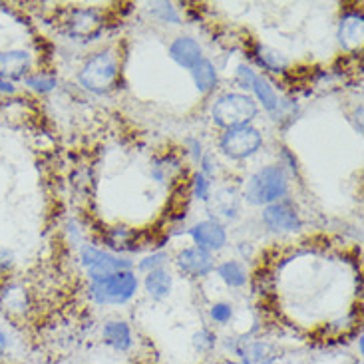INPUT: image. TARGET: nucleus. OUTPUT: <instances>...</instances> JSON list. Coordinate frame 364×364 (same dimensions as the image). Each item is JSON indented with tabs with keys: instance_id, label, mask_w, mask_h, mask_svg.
<instances>
[{
	"instance_id": "nucleus-17",
	"label": "nucleus",
	"mask_w": 364,
	"mask_h": 364,
	"mask_svg": "<svg viewBox=\"0 0 364 364\" xmlns=\"http://www.w3.org/2000/svg\"><path fill=\"white\" fill-rule=\"evenodd\" d=\"M171 283H173V281H171V275H169L164 267H159V269L149 271L148 277H146V291H148V295L151 296V299L161 301V299H166V296L169 295Z\"/></svg>"
},
{
	"instance_id": "nucleus-30",
	"label": "nucleus",
	"mask_w": 364,
	"mask_h": 364,
	"mask_svg": "<svg viewBox=\"0 0 364 364\" xmlns=\"http://www.w3.org/2000/svg\"><path fill=\"white\" fill-rule=\"evenodd\" d=\"M9 345H10V343H9V335H6V333H4V331L0 328V360H2L4 356H6Z\"/></svg>"
},
{
	"instance_id": "nucleus-26",
	"label": "nucleus",
	"mask_w": 364,
	"mask_h": 364,
	"mask_svg": "<svg viewBox=\"0 0 364 364\" xmlns=\"http://www.w3.org/2000/svg\"><path fill=\"white\" fill-rule=\"evenodd\" d=\"M193 191H196V197H199V199L209 197V181H207L205 173H197L196 181H193Z\"/></svg>"
},
{
	"instance_id": "nucleus-2",
	"label": "nucleus",
	"mask_w": 364,
	"mask_h": 364,
	"mask_svg": "<svg viewBox=\"0 0 364 364\" xmlns=\"http://www.w3.org/2000/svg\"><path fill=\"white\" fill-rule=\"evenodd\" d=\"M257 112L259 108H257L255 100L249 98L247 94L229 92V94H223L221 98H217L211 108V118L217 126L231 129L239 128V126H249V122L255 118Z\"/></svg>"
},
{
	"instance_id": "nucleus-25",
	"label": "nucleus",
	"mask_w": 364,
	"mask_h": 364,
	"mask_svg": "<svg viewBox=\"0 0 364 364\" xmlns=\"http://www.w3.org/2000/svg\"><path fill=\"white\" fill-rule=\"evenodd\" d=\"M168 261V255L166 253H154V255H149L148 259H144L139 267L144 269V271H154V269H159V267H164V263Z\"/></svg>"
},
{
	"instance_id": "nucleus-8",
	"label": "nucleus",
	"mask_w": 364,
	"mask_h": 364,
	"mask_svg": "<svg viewBox=\"0 0 364 364\" xmlns=\"http://www.w3.org/2000/svg\"><path fill=\"white\" fill-rule=\"evenodd\" d=\"M28 291L20 283L14 281H6L0 285V309L10 316H24L30 311Z\"/></svg>"
},
{
	"instance_id": "nucleus-22",
	"label": "nucleus",
	"mask_w": 364,
	"mask_h": 364,
	"mask_svg": "<svg viewBox=\"0 0 364 364\" xmlns=\"http://www.w3.org/2000/svg\"><path fill=\"white\" fill-rule=\"evenodd\" d=\"M257 58L259 62L265 66V68L273 70V72H281V70L287 68V58L281 54V52H277L273 48H267V46H259L257 48Z\"/></svg>"
},
{
	"instance_id": "nucleus-9",
	"label": "nucleus",
	"mask_w": 364,
	"mask_h": 364,
	"mask_svg": "<svg viewBox=\"0 0 364 364\" xmlns=\"http://www.w3.org/2000/svg\"><path fill=\"white\" fill-rule=\"evenodd\" d=\"M189 235L196 245L203 251H219L227 243V233L217 221H201L189 229Z\"/></svg>"
},
{
	"instance_id": "nucleus-24",
	"label": "nucleus",
	"mask_w": 364,
	"mask_h": 364,
	"mask_svg": "<svg viewBox=\"0 0 364 364\" xmlns=\"http://www.w3.org/2000/svg\"><path fill=\"white\" fill-rule=\"evenodd\" d=\"M209 315H211V318L215 321L217 325H227L231 321V316H233V306L227 305V303H215V305L211 306Z\"/></svg>"
},
{
	"instance_id": "nucleus-14",
	"label": "nucleus",
	"mask_w": 364,
	"mask_h": 364,
	"mask_svg": "<svg viewBox=\"0 0 364 364\" xmlns=\"http://www.w3.org/2000/svg\"><path fill=\"white\" fill-rule=\"evenodd\" d=\"M363 14L360 12H348L341 18L338 24V42L346 50H355L363 44Z\"/></svg>"
},
{
	"instance_id": "nucleus-1",
	"label": "nucleus",
	"mask_w": 364,
	"mask_h": 364,
	"mask_svg": "<svg viewBox=\"0 0 364 364\" xmlns=\"http://www.w3.org/2000/svg\"><path fill=\"white\" fill-rule=\"evenodd\" d=\"M287 176L281 166H267L259 169L253 178L249 179L245 189V199L251 205L267 207L281 201L287 196Z\"/></svg>"
},
{
	"instance_id": "nucleus-10",
	"label": "nucleus",
	"mask_w": 364,
	"mask_h": 364,
	"mask_svg": "<svg viewBox=\"0 0 364 364\" xmlns=\"http://www.w3.org/2000/svg\"><path fill=\"white\" fill-rule=\"evenodd\" d=\"M178 267L187 275L205 277L215 269V263L209 251H203L199 247H189L178 255Z\"/></svg>"
},
{
	"instance_id": "nucleus-23",
	"label": "nucleus",
	"mask_w": 364,
	"mask_h": 364,
	"mask_svg": "<svg viewBox=\"0 0 364 364\" xmlns=\"http://www.w3.org/2000/svg\"><path fill=\"white\" fill-rule=\"evenodd\" d=\"M193 348L196 350H199V353H209V350H213L215 348V343L217 338L215 335L211 333V331H207V328H201L199 333H196L193 335Z\"/></svg>"
},
{
	"instance_id": "nucleus-15",
	"label": "nucleus",
	"mask_w": 364,
	"mask_h": 364,
	"mask_svg": "<svg viewBox=\"0 0 364 364\" xmlns=\"http://www.w3.org/2000/svg\"><path fill=\"white\" fill-rule=\"evenodd\" d=\"M102 338L108 346H112L118 353H126L134 345L132 328L126 321H109L102 328Z\"/></svg>"
},
{
	"instance_id": "nucleus-32",
	"label": "nucleus",
	"mask_w": 364,
	"mask_h": 364,
	"mask_svg": "<svg viewBox=\"0 0 364 364\" xmlns=\"http://www.w3.org/2000/svg\"><path fill=\"white\" fill-rule=\"evenodd\" d=\"M215 364H241V363H235V360H219Z\"/></svg>"
},
{
	"instance_id": "nucleus-31",
	"label": "nucleus",
	"mask_w": 364,
	"mask_h": 364,
	"mask_svg": "<svg viewBox=\"0 0 364 364\" xmlns=\"http://www.w3.org/2000/svg\"><path fill=\"white\" fill-rule=\"evenodd\" d=\"M14 86H12V82H6V80L0 78V94H14Z\"/></svg>"
},
{
	"instance_id": "nucleus-11",
	"label": "nucleus",
	"mask_w": 364,
	"mask_h": 364,
	"mask_svg": "<svg viewBox=\"0 0 364 364\" xmlns=\"http://www.w3.org/2000/svg\"><path fill=\"white\" fill-rule=\"evenodd\" d=\"M30 54L26 50H4L0 52V78L12 82V80H24L28 76Z\"/></svg>"
},
{
	"instance_id": "nucleus-5",
	"label": "nucleus",
	"mask_w": 364,
	"mask_h": 364,
	"mask_svg": "<svg viewBox=\"0 0 364 364\" xmlns=\"http://www.w3.org/2000/svg\"><path fill=\"white\" fill-rule=\"evenodd\" d=\"M261 144H263V136L253 126H239V128L227 129L219 141L223 154L227 158L233 159H245L253 156L259 151Z\"/></svg>"
},
{
	"instance_id": "nucleus-6",
	"label": "nucleus",
	"mask_w": 364,
	"mask_h": 364,
	"mask_svg": "<svg viewBox=\"0 0 364 364\" xmlns=\"http://www.w3.org/2000/svg\"><path fill=\"white\" fill-rule=\"evenodd\" d=\"M82 263L88 269L92 281H100V279H106V277L116 275L122 271H132V263L128 259H122L114 253L90 245L82 249Z\"/></svg>"
},
{
	"instance_id": "nucleus-7",
	"label": "nucleus",
	"mask_w": 364,
	"mask_h": 364,
	"mask_svg": "<svg viewBox=\"0 0 364 364\" xmlns=\"http://www.w3.org/2000/svg\"><path fill=\"white\" fill-rule=\"evenodd\" d=\"M263 223H265L271 231H296L301 229V217L296 213V209L289 201H277L271 203L263 209Z\"/></svg>"
},
{
	"instance_id": "nucleus-19",
	"label": "nucleus",
	"mask_w": 364,
	"mask_h": 364,
	"mask_svg": "<svg viewBox=\"0 0 364 364\" xmlns=\"http://www.w3.org/2000/svg\"><path fill=\"white\" fill-rule=\"evenodd\" d=\"M251 88H253L257 100L263 104V108L267 112H277L279 109V96H277L275 88L271 86V82L265 76H257Z\"/></svg>"
},
{
	"instance_id": "nucleus-27",
	"label": "nucleus",
	"mask_w": 364,
	"mask_h": 364,
	"mask_svg": "<svg viewBox=\"0 0 364 364\" xmlns=\"http://www.w3.org/2000/svg\"><path fill=\"white\" fill-rule=\"evenodd\" d=\"M237 78H239V82H241V86H243V88H251V86H253V82H255L257 74L253 72V70L249 68V66H239V70H237Z\"/></svg>"
},
{
	"instance_id": "nucleus-4",
	"label": "nucleus",
	"mask_w": 364,
	"mask_h": 364,
	"mask_svg": "<svg viewBox=\"0 0 364 364\" xmlns=\"http://www.w3.org/2000/svg\"><path fill=\"white\" fill-rule=\"evenodd\" d=\"M138 291V277L132 271H122L116 275L92 281L90 295L98 305H124Z\"/></svg>"
},
{
	"instance_id": "nucleus-3",
	"label": "nucleus",
	"mask_w": 364,
	"mask_h": 364,
	"mask_svg": "<svg viewBox=\"0 0 364 364\" xmlns=\"http://www.w3.org/2000/svg\"><path fill=\"white\" fill-rule=\"evenodd\" d=\"M119 74V64L116 54L112 50H104L94 54L92 58L82 66L78 74L80 84L94 94H104L108 92Z\"/></svg>"
},
{
	"instance_id": "nucleus-20",
	"label": "nucleus",
	"mask_w": 364,
	"mask_h": 364,
	"mask_svg": "<svg viewBox=\"0 0 364 364\" xmlns=\"http://www.w3.org/2000/svg\"><path fill=\"white\" fill-rule=\"evenodd\" d=\"M217 275L221 277V281L229 287H243L247 283L245 267L237 261H225L217 267Z\"/></svg>"
},
{
	"instance_id": "nucleus-13",
	"label": "nucleus",
	"mask_w": 364,
	"mask_h": 364,
	"mask_svg": "<svg viewBox=\"0 0 364 364\" xmlns=\"http://www.w3.org/2000/svg\"><path fill=\"white\" fill-rule=\"evenodd\" d=\"M241 364H275L281 358V350L267 341H251L237 350Z\"/></svg>"
},
{
	"instance_id": "nucleus-16",
	"label": "nucleus",
	"mask_w": 364,
	"mask_h": 364,
	"mask_svg": "<svg viewBox=\"0 0 364 364\" xmlns=\"http://www.w3.org/2000/svg\"><path fill=\"white\" fill-rule=\"evenodd\" d=\"M102 18L98 16L96 10H74L72 18L68 22L70 34L78 36V38H92L100 32Z\"/></svg>"
},
{
	"instance_id": "nucleus-12",
	"label": "nucleus",
	"mask_w": 364,
	"mask_h": 364,
	"mask_svg": "<svg viewBox=\"0 0 364 364\" xmlns=\"http://www.w3.org/2000/svg\"><path fill=\"white\" fill-rule=\"evenodd\" d=\"M169 56L181 68L193 70L203 60V50H201L197 40L189 38V36H179L171 42Z\"/></svg>"
},
{
	"instance_id": "nucleus-21",
	"label": "nucleus",
	"mask_w": 364,
	"mask_h": 364,
	"mask_svg": "<svg viewBox=\"0 0 364 364\" xmlns=\"http://www.w3.org/2000/svg\"><path fill=\"white\" fill-rule=\"evenodd\" d=\"M24 84L28 86L30 90L38 92V94H48L52 90L56 88L58 80L54 74H46V72H34V74H28L24 78Z\"/></svg>"
},
{
	"instance_id": "nucleus-18",
	"label": "nucleus",
	"mask_w": 364,
	"mask_h": 364,
	"mask_svg": "<svg viewBox=\"0 0 364 364\" xmlns=\"http://www.w3.org/2000/svg\"><path fill=\"white\" fill-rule=\"evenodd\" d=\"M191 74H193V82L201 94H209L217 86V70L209 60H201L196 68L191 70Z\"/></svg>"
},
{
	"instance_id": "nucleus-29",
	"label": "nucleus",
	"mask_w": 364,
	"mask_h": 364,
	"mask_svg": "<svg viewBox=\"0 0 364 364\" xmlns=\"http://www.w3.org/2000/svg\"><path fill=\"white\" fill-rule=\"evenodd\" d=\"M156 10H161V20H171V22H178L179 16L178 12L173 10L171 4H154Z\"/></svg>"
},
{
	"instance_id": "nucleus-28",
	"label": "nucleus",
	"mask_w": 364,
	"mask_h": 364,
	"mask_svg": "<svg viewBox=\"0 0 364 364\" xmlns=\"http://www.w3.org/2000/svg\"><path fill=\"white\" fill-rule=\"evenodd\" d=\"M12 265H14V253L9 247L0 245V273H6Z\"/></svg>"
}]
</instances>
